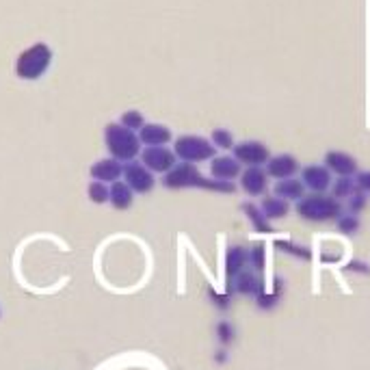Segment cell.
<instances>
[{
	"label": "cell",
	"instance_id": "16",
	"mask_svg": "<svg viewBox=\"0 0 370 370\" xmlns=\"http://www.w3.org/2000/svg\"><path fill=\"white\" fill-rule=\"evenodd\" d=\"M123 176V162L115 158H102L91 167V178L104 184H113Z\"/></svg>",
	"mask_w": 370,
	"mask_h": 370
},
{
	"label": "cell",
	"instance_id": "31",
	"mask_svg": "<svg viewBox=\"0 0 370 370\" xmlns=\"http://www.w3.org/2000/svg\"><path fill=\"white\" fill-rule=\"evenodd\" d=\"M208 297H211V301H213V305L215 308H219L221 312H228L230 308H232V295H221V293H217L215 288H208Z\"/></svg>",
	"mask_w": 370,
	"mask_h": 370
},
{
	"label": "cell",
	"instance_id": "22",
	"mask_svg": "<svg viewBox=\"0 0 370 370\" xmlns=\"http://www.w3.org/2000/svg\"><path fill=\"white\" fill-rule=\"evenodd\" d=\"M273 247L277 252H281V254H286V256H293V258H297V260H312V250L310 247H305V245H295L293 240H281V238H277L275 242H273Z\"/></svg>",
	"mask_w": 370,
	"mask_h": 370
},
{
	"label": "cell",
	"instance_id": "24",
	"mask_svg": "<svg viewBox=\"0 0 370 370\" xmlns=\"http://www.w3.org/2000/svg\"><path fill=\"white\" fill-rule=\"evenodd\" d=\"M332 195L338 199V201H342V199H349L355 191H359L357 189V184H355V178H338L334 184H332Z\"/></svg>",
	"mask_w": 370,
	"mask_h": 370
},
{
	"label": "cell",
	"instance_id": "18",
	"mask_svg": "<svg viewBox=\"0 0 370 370\" xmlns=\"http://www.w3.org/2000/svg\"><path fill=\"white\" fill-rule=\"evenodd\" d=\"M305 186L301 182V178H286V180H277L275 186H273V195L286 199L288 203L291 201H299L301 197H305Z\"/></svg>",
	"mask_w": 370,
	"mask_h": 370
},
{
	"label": "cell",
	"instance_id": "32",
	"mask_svg": "<svg viewBox=\"0 0 370 370\" xmlns=\"http://www.w3.org/2000/svg\"><path fill=\"white\" fill-rule=\"evenodd\" d=\"M279 297H281V295H277V293H260V295L256 297V303H258V308H260V310L269 312V310L277 308Z\"/></svg>",
	"mask_w": 370,
	"mask_h": 370
},
{
	"label": "cell",
	"instance_id": "17",
	"mask_svg": "<svg viewBox=\"0 0 370 370\" xmlns=\"http://www.w3.org/2000/svg\"><path fill=\"white\" fill-rule=\"evenodd\" d=\"M139 141L145 147H156V145H167L172 141V130L160 123H145L139 130Z\"/></svg>",
	"mask_w": 370,
	"mask_h": 370
},
{
	"label": "cell",
	"instance_id": "34",
	"mask_svg": "<svg viewBox=\"0 0 370 370\" xmlns=\"http://www.w3.org/2000/svg\"><path fill=\"white\" fill-rule=\"evenodd\" d=\"M355 184H357L359 191H364L366 195H370V172H357Z\"/></svg>",
	"mask_w": 370,
	"mask_h": 370
},
{
	"label": "cell",
	"instance_id": "20",
	"mask_svg": "<svg viewBox=\"0 0 370 370\" xmlns=\"http://www.w3.org/2000/svg\"><path fill=\"white\" fill-rule=\"evenodd\" d=\"M240 211H242V215L247 217V221L252 223V228H254L258 234H273V232H275L273 225H271V221L262 215L260 206H256V203H252V201H242V203H240Z\"/></svg>",
	"mask_w": 370,
	"mask_h": 370
},
{
	"label": "cell",
	"instance_id": "23",
	"mask_svg": "<svg viewBox=\"0 0 370 370\" xmlns=\"http://www.w3.org/2000/svg\"><path fill=\"white\" fill-rule=\"evenodd\" d=\"M247 262H250V269L256 273H264L267 269V245L264 242H254L250 250H247Z\"/></svg>",
	"mask_w": 370,
	"mask_h": 370
},
{
	"label": "cell",
	"instance_id": "35",
	"mask_svg": "<svg viewBox=\"0 0 370 370\" xmlns=\"http://www.w3.org/2000/svg\"><path fill=\"white\" fill-rule=\"evenodd\" d=\"M228 359H230V353L225 349H221V351L215 353V364H225Z\"/></svg>",
	"mask_w": 370,
	"mask_h": 370
},
{
	"label": "cell",
	"instance_id": "5",
	"mask_svg": "<svg viewBox=\"0 0 370 370\" xmlns=\"http://www.w3.org/2000/svg\"><path fill=\"white\" fill-rule=\"evenodd\" d=\"M50 59H52V55H50L48 46L35 44V46H30L28 50H24L20 55V59L16 63V72H18L20 78H28V80L39 78L41 74L46 72V67L50 65Z\"/></svg>",
	"mask_w": 370,
	"mask_h": 370
},
{
	"label": "cell",
	"instance_id": "33",
	"mask_svg": "<svg viewBox=\"0 0 370 370\" xmlns=\"http://www.w3.org/2000/svg\"><path fill=\"white\" fill-rule=\"evenodd\" d=\"M342 271L347 273H359V275H370V264L364 260H351L342 267Z\"/></svg>",
	"mask_w": 370,
	"mask_h": 370
},
{
	"label": "cell",
	"instance_id": "29",
	"mask_svg": "<svg viewBox=\"0 0 370 370\" xmlns=\"http://www.w3.org/2000/svg\"><path fill=\"white\" fill-rule=\"evenodd\" d=\"M121 126L123 128H128V130H133V133H137V130H141L143 126H145V119H143V115L139 113V111H128V113H123L121 115Z\"/></svg>",
	"mask_w": 370,
	"mask_h": 370
},
{
	"label": "cell",
	"instance_id": "2",
	"mask_svg": "<svg viewBox=\"0 0 370 370\" xmlns=\"http://www.w3.org/2000/svg\"><path fill=\"white\" fill-rule=\"evenodd\" d=\"M295 213L299 215V219L310 223H329V221L336 223L344 215V206L334 195L310 193L297 201Z\"/></svg>",
	"mask_w": 370,
	"mask_h": 370
},
{
	"label": "cell",
	"instance_id": "3",
	"mask_svg": "<svg viewBox=\"0 0 370 370\" xmlns=\"http://www.w3.org/2000/svg\"><path fill=\"white\" fill-rule=\"evenodd\" d=\"M104 143L111 154V158L119 162H130L141 154V141L139 135L123 128L121 123H111L104 130Z\"/></svg>",
	"mask_w": 370,
	"mask_h": 370
},
{
	"label": "cell",
	"instance_id": "13",
	"mask_svg": "<svg viewBox=\"0 0 370 370\" xmlns=\"http://www.w3.org/2000/svg\"><path fill=\"white\" fill-rule=\"evenodd\" d=\"M264 169H267L269 178H273V180L295 178L299 174V160L293 154H277V156L269 158V162L264 164Z\"/></svg>",
	"mask_w": 370,
	"mask_h": 370
},
{
	"label": "cell",
	"instance_id": "14",
	"mask_svg": "<svg viewBox=\"0 0 370 370\" xmlns=\"http://www.w3.org/2000/svg\"><path fill=\"white\" fill-rule=\"evenodd\" d=\"M242 174V164L234 156H215L211 160V178L221 180V182H234Z\"/></svg>",
	"mask_w": 370,
	"mask_h": 370
},
{
	"label": "cell",
	"instance_id": "19",
	"mask_svg": "<svg viewBox=\"0 0 370 370\" xmlns=\"http://www.w3.org/2000/svg\"><path fill=\"white\" fill-rule=\"evenodd\" d=\"M260 211L269 221H279V219H286L288 213H291V203L277 195H267L260 201Z\"/></svg>",
	"mask_w": 370,
	"mask_h": 370
},
{
	"label": "cell",
	"instance_id": "7",
	"mask_svg": "<svg viewBox=\"0 0 370 370\" xmlns=\"http://www.w3.org/2000/svg\"><path fill=\"white\" fill-rule=\"evenodd\" d=\"M141 162L152 172V174H167L178 164V156L174 154V150L164 147V145H156V147H145L141 150Z\"/></svg>",
	"mask_w": 370,
	"mask_h": 370
},
{
	"label": "cell",
	"instance_id": "8",
	"mask_svg": "<svg viewBox=\"0 0 370 370\" xmlns=\"http://www.w3.org/2000/svg\"><path fill=\"white\" fill-rule=\"evenodd\" d=\"M121 178H123V182H126L139 195L150 193L154 189V184H156L154 174L145 167L143 162H137V160H130V162L123 164V176Z\"/></svg>",
	"mask_w": 370,
	"mask_h": 370
},
{
	"label": "cell",
	"instance_id": "10",
	"mask_svg": "<svg viewBox=\"0 0 370 370\" xmlns=\"http://www.w3.org/2000/svg\"><path fill=\"white\" fill-rule=\"evenodd\" d=\"M238 180L242 193L250 197H262L269 191V174L264 167H245Z\"/></svg>",
	"mask_w": 370,
	"mask_h": 370
},
{
	"label": "cell",
	"instance_id": "12",
	"mask_svg": "<svg viewBox=\"0 0 370 370\" xmlns=\"http://www.w3.org/2000/svg\"><path fill=\"white\" fill-rule=\"evenodd\" d=\"M325 167L338 178H355L357 176V160L340 150H332L325 154Z\"/></svg>",
	"mask_w": 370,
	"mask_h": 370
},
{
	"label": "cell",
	"instance_id": "11",
	"mask_svg": "<svg viewBox=\"0 0 370 370\" xmlns=\"http://www.w3.org/2000/svg\"><path fill=\"white\" fill-rule=\"evenodd\" d=\"M301 182L310 193H327L332 189V172L325 164H308L301 169Z\"/></svg>",
	"mask_w": 370,
	"mask_h": 370
},
{
	"label": "cell",
	"instance_id": "30",
	"mask_svg": "<svg viewBox=\"0 0 370 370\" xmlns=\"http://www.w3.org/2000/svg\"><path fill=\"white\" fill-rule=\"evenodd\" d=\"M366 206H368V195L364 191H355L349 199H347V208L351 215H359L366 211Z\"/></svg>",
	"mask_w": 370,
	"mask_h": 370
},
{
	"label": "cell",
	"instance_id": "4",
	"mask_svg": "<svg viewBox=\"0 0 370 370\" xmlns=\"http://www.w3.org/2000/svg\"><path fill=\"white\" fill-rule=\"evenodd\" d=\"M174 154L180 158V162L199 164V162H206V160H213L215 154H217V147L213 145L211 139H203V137H197V135H184V137L176 139Z\"/></svg>",
	"mask_w": 370,
	"mask_h": 370
},
{
	"label": "cell",
	"instance_id": "26",
	"mask_svg": "<svg viewBox=\"0 0 370 370\" xmlns=\"http://www.w3.org/2000/svg\"><path fill=\"white\" fill-rule=\"evenodd\" d=\"M336 228H338V232L344 234V236H355V234L361 230V221H359L357 215L347 213V215H342V217L336 221Z\"/></svg>",
	"mask_w": 370,
	"mask_h": 370
},
{
	"label": "cell",
	"instance_id": "28",
	"mask_svg": "<svg viewBox=\"0 0 370 370\" xmlns=\"http://www.w3.org/2000/svg\"><path fill=\"white\" fill-rule=\"evenodd\" d=\"M87 193H89V199H91L94 203H106L108 197H111V186H106L104 182L94 180V182L89 184Z\"/></svg>",
	"mask_w": 370,
	"mask_h": 370
},
{
	"label": "cell",
	"instance_id": "25",
	"mask_svg": "<svg viewBox=\"0 0 370 370\" xmlns=\"http://www.w3.org/2000/svg\"><path fill=\"white\" fill-rule=\"evenodd\" d=\"M215 336L221 347H230L236 340V327L230 320H219L215 325Z\"/></svg>",
	"mask_w": 370,
	"mask_h": 370
},
{
	"label": "cell",
	"instance_id": "15",
	"mask_svg": "<svg viewBox=\"0 0 370 370\" xmlns=\"http://www.w3.org/2000/svg\"><path fill=\"white\" fill-rule=\"evenodd\" d=\"M247 250L240 245H230L225 250V258H223V271H225V288H230V284L234 281L236 275H240L247 269Z\"/></svg>",
	"mask_w": 370,
	"mask_h": 370
},
{
	"label": "cell",
	"instance_id": "1",
	"mask_svg": "<svg viewBox=\"0 0 370 370\" xmlns=\"http://www.w3.org/2000/svg\"><path fill=\"white\" fill-rule=\"evenodd\" d=\"M162 186L164 189H172V191H180V189H203V191H211V193H223L230 195L236 191L234 182H221L215 178H206L197 164L191 162H178L172 172H167L162 176Z\"/></svg>",
	"mask_w": 370,
	"mask_h": 370
},
{
	"label": "cell",
	"instance_id": "9",
	"mask_svg": "<svg viewBox=\"0 0 370 370\" xmlns=\"http://www.w3.org/2000/svg\"><path fill=\"white\" fill-rule=\"evenodd\" d=\"M225 293H238L242 297H258L260 293H264V279L260 273L252 271V269H245L240 275L234 277V281L230 284V288H225Z\"/></svg>",
	"mask_w": 370,
	"mask_h": 370
},
{
	"label": "cell",
	"instance_id": "27",
	"mask_svg": "<svg viewBox=\"0 0 370 370\" xmlns=\"http://www.w3.org/2000/svg\"><path fill=\"white\" fill-rule=\"evenodd\" d=\"M211 141L217 150H234V145H236L234 135L228 128H215L211 135Z\"/></svg>",
	"mask_w": 370,
	"mask_h": 370
},
{
	"label": "cell",
	"instance_id": "21",
	"mask_svg": "<svg viewBox=\"0 0 370 370\" xmlns=\"http://www.w3.org/2000/svg\"><path fill=\"white\" fill-rule=\"evenodd\" d=\"M111 206L115 211H128L133 201H135V191L123 182V180H117L111 184V197H108Z\"/></svg>",
	"mask_w": 370,
	"mask_h": 370
},
{
	"label": "cell",
	"instance_id": "6",
	"mask_svg": "<svg viewBox=\"0 0 370 370\" xmlns=\"http://www.w3.org/2000/svg\"><path fill=\"white\" fill-rule=\"evenodd\" d=\"M232 156L242 164V167H264L271 158V152L260 141H240L234 145Z\"/></svg>",
	"mask_w": 370,
	"mask_h": 370
}]
</instances>
